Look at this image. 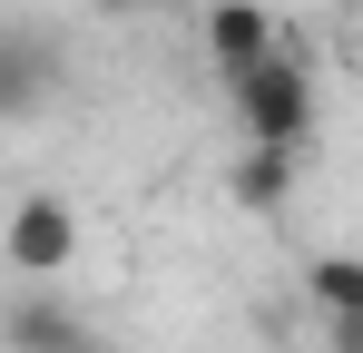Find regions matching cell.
Wrapping results in <instances>:
<instances>
[{"label": "cell", "mask_w": 363, "mask_h": 353, "mask_svg": "<svg viewBox=\"0 0 363 353\" xmlns=\"http://www.w3.org/2000/svg\"><path fill=\"white\" fill-rule=\"evenodd\" d=\"M226 118H236L245 147H304L314 138V69L295 50H275L265 69L226 79Z\"/></svg>", "instance_id": "obj_1"}, {"label": "cell", "mask_w": 363, "mask_h": 353, "mask_svg": "<svg viewBox=\"0 0 363 353\" xmlns=\"http://www.w3.org/2000/svg\"><path fill=\"white\" fill-rule=\"evenodd\" d=\"M304 294H314V314H324V324L363 314V255H344V245H334V255H314V265H304Z\"/></svg>", "instance_id": "obj_6"}, {"label": "cell", "mask_w": 363, "mask_h": 353, "mask_svg": "<svg viewBox=\"0 0 363 353\" xmlns=\"http://www.w3.org/2000/svg\"><path fill=\"white\" fill-rule=\"evenodd\" d=\"M324 344H334V353H363V314H344V324H324Z\"/></svg>", "instance_id": "obj_8"}, {"label": "cell", "mask_w": 363, "mask_h": 353, "mask_svg": "<svg viewBox=\"0 0 363 353\" xmlns=\"http://www.w3.org/2000/svg\"><path fill=\"white\" fill-rule=\"evenodd\" d=\"M0 255H10L20 275H60L69 255H79V216H69V196H20L10 226H0Z\"/></svg>", "instance_id": "obj_2"}, {"label": "cell", "mask_w": 363, "mask_h": 353, "mask_svg": "<svg viewBox=\"0 0 363 353\" xmlns=\"http://www.w3.org/2000/svg\"><path fill=\"white\" fill-rule=\"evenodd\" d=\"M89 10H99V20H147L157 0H89Z\"/></svg>", "instance_id": "obj_9"}, {"label": "cell", "mask_w": 363, "mask_h": 353, "mask_svg": "<svg viewBox=\"0 0 363 353\" xmlns=\"http://www.w3.org/2000/svg\"><path fill=\"white\" fill-rule=\"evenodd\" d=\"M275 50H285V30H275L265 0H216V10H206V59H216V79H245V69H265Z\"/></svg>", "instance_id": "obj_3"}, {"label": "cell", "mask_w": 363, "mask_h": 353, "mask_svg": "<svg viewBox=\"0 0 363 353\" xmlns=\"http://www.w3.org/2000/svg\"><path fill=\"white\" fill-rule=\"evenodd\" d=\"M304 176V147H236V167H226V196H236L245 216H275L285 196H295Z\"/></svg>", "instance_id": "obj_5"}, {"label": "cell", "mask_w": 363, "mask_h": 353, "mask_svg": "<svg viewBox=\"0 0 363 353\" xmlns=\"http://www.w3.org/2000/svg\"><path fill=\"white\" fill-rule=\"evenodd\" d=\"M60 89V50L40 30H0V118H40Z\"/></svg>", "instance_id": "obj_4"}, {"label": "cell", "mask_w": 363, "mask_h": 353, "mask_svg": "<svg viewBox=\"0 0 363 353\" xmlns=\"http://www.w3.org/2000/svg\"><path fill=\"white\" fill-rule=\"evenodd\" d=\"M10 344H20V353H99V334H89L79 314H50V304H20V314H10Z\"/></svg>", "instance_id": "obj_7"}]
</instances>
